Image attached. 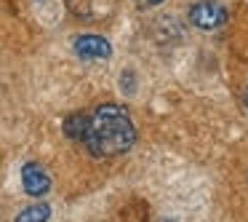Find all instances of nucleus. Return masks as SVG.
<instances>
[{"mask_svg": "<svg viewBox=\"0 0 248 222\" xmlns=\"http://www.w3.org/2000/svg\"><path fill=\"white\" fill-rule=\"evenodd\" d=\"M136 142V129L123 104H99L91 115L88 134L83 145L96 158H112L131 150Z\"/></svg>", "mask_w": 248, "mask_h": 222, "instance_id": "f257e3e1", "label": "nucleus"}, {"mask_svg": "<svg viewBox=\"0 0 248 222\" xmlns=\"http://www.w3.org/2000/svg\"><path fill=\"white\" fill-rule=\"evenodd\" d=\"M189 22L195 24L198 30H216L227 22V8L216 0H200L189 8Z\"/></svg>", "mask_w": 248, "mask_h": 222, "instance_id": "f03ea898", "label": "nucleus"}, {"mask_svg": "<svg viewBox=\"0 0 248 222\" xmlns=\"http://www.w3.org/2000/svg\"><path fill=\"white\" fill-rule=\"evenodd\" d=\"M72 51L86 62H99V59H109V56H112L109 40L102 38V35H91V33L78 35V38L72 40Z\"/></svg>", "mask_w": 248, "mask_h": 222, "instance_id": "7ed1b4c3", "label": "nucleus"}, {"mask_svg": "<svg viewBox=\"0 0 248 222\" xmlns=\"http://www.w3.org/2000/svg\"><path fill=\"white\" fill-rule=\"evenodd\" d=\"M22 188L27 195H32V198H43L46 193L51 190V177L48 171H46L40 163L30 161L22 166Z\"/></svg>", "mask_w": 248, "mask_h": 222, "instance_id": "20e7f679", "label": "nucleus"}, {"mask_svg": "<svg viewBox=\"0 0 248 222\" xmlns=\"http://www.w3.org/2000/svg\"><path fill=\"white\" fill-rule=\"evenodd\" d=\"M88 123H91V115L86 113H72L64 118V134L75 142H83L88 134Z\"/></svg>", "mask_w": 248, "mask_h": 222, "instance_id": "39448f33", "label": "nucleus"}, {"mask_svg": "<svg viewBox=\"0 0 248 222\" xmlns=\"http://www.w3.org/2000/svg\"><path fill=\"white\" fill-rule=\"evenodd\" d=\"M51 220V206L48 204H32L22 209L14 222H48Z\"/></svg>", "mask_w": 248, "mask_h": 222, "instance_id": "423d86ee", "label": "nucleus"}, {"mask_svg": "<svg viewBox=\"0 0 248 222\" xmlns=\"http://www.w3.org/2000/svg\"><path fill=\"white\" fill-rule=\"evenodd\" d=\"M64 6L75 19H88L93 11V0H64Z\"/></svg>", "mask_w": 248, "mask_h": 222, "instance_id": "0eeeda50", "label": "nucleus"}, {"mask_svg": "<svg viewBox=\"0 0 248 222\" xmlns=\"http://www.w3.org/2000/svg\"><path fill=\"white\" fill-rule=\"evenodd\" d=\"M144 3H147V6H160L163 0H144Z\"/></svg>", "mask_w": 248, "mask_h": 222, "instance_id": "6e6552de", "label": "nucleus"}, {"mask_svg": "<svg viewBox=\"0 0 248 222\" xmlns=\"http://www.w3.org/2000/svg\"><path fill=\"white\" fill-rule=\"evenodd\" d=\"M246 107H248V94H246Z\"/></svg>", "mask_w": 248, "mask_h": 222, "instance_id": "1a4fd4ad", "label": "nucleus"}]
</instances>
